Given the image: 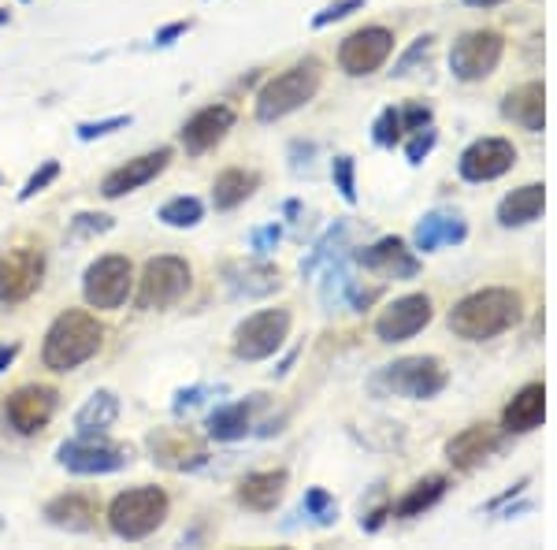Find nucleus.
I'll return each instance as SVG.
<instances>
[{
	"label": "nucleus",
	"mask_w": 557,
	"mask_h": 550,
	"mask_svg": "<svg viewBox=\"0 0 557 550\" xmlns=\"http://www.w3.org/2000/svg\"><path fill=\"white\" fill-rule=\"evenodd\" d=\"M524 316V298L509 287H487L468 294L450 309V331L457 339L468 342H487L498 339L520 324Z\"/></svg>",
	"instance_id": "f257e3e1"
},
{
	"label": "nucleus",
	"mask_w": 557,
	"mask_h": 550,
	"mask_svg": "<svg viewBox=\"0 0 557 550\" xmlns=\"http://www.w3.org/2000/svg\"><path fill=\"white\" fill-rule=\"evenodd\" d=\"M104 346V324L86 309H67L52 320L45 331V346H41V361L52 372H75L101 354Z\"/></svg>",
	"instance_id": "f03ea898"
},
{
	"label": "nucleus",
	"mask_w": 557,
	"mask_h": 550,
	"mask_svg": "<svg viewBox=\"0 0 557 550\" xmlns=\"http://www.w3.org/2000/svg\"><path fill=\"white\" fill-rule=\"evenodd\" d=\"M324 82V64L316 56H305L298 64H290L286 71H279L275 79H268L257 93V119L260 123H275V119L290 116L305 108L316 97Z\"/></svg>",
	"instance_id": "7ed1b4c3"
},
{
	"label": "nucleus",
	"mask_w": 557,
	"mask_h": 550,
	"mask_svg": "<svg viewBox=\"0 0 557 550\" xmlns=\"http://www.w3.org/2000/svg\"><path fill=\"white\" fill-rule=\"evenodd\" d=\"M168 510L171 502L164 487H153V484L130 487V491L112 498V506H108V528L119 539L138 543V539H149L160 524L168 521Z\"/></svg>",
	"instance_id": "20e7f679"
},
{
	"label": "nucleus",
	"mask_w": 557,
	"mask_h": 550,
	"mask_svg": "<svg viewBox=\"0 0 557 550\" xmlns=\"http://www.w3.org/2000/svg\"><path fill=\"white\" fill-rule=\"evenodd\" d=\"M194 287V272L182 257H153L145 264L142 275H138V294H134V305L142 313H153V309H171L179 305Z\"/></svg>",
	"instance_id": "39448f33"
},
{
	"label": "nucleus",
	"mask_w": 557,
	"mask_h": 550,
	"mask_svg": "<svg viewBox=\"0 0 557 550\" xmlns=\"http://www.w3.org/2000/svg\"><path fill=\"white\" fill-rule=\"evenodd\" d=\"M56 461L78 476H101V472L123 469L130 461V450L123 443H112L108 432H78L71 443L56 450Z\"/></svg>",
	"instance_id": "423d86ee"
},
{
	"label": "nucleus",
	"mask_w": 557,
	"mask_h": 550,
	"mask_svg": "<svg viewBox=\"0 0 557 550\" xmlns=\"http://www.w3.org/2000/svg\"><path fill=\"white\" fill-rule=\"evenodd\" d=\"M290 324H294L290 309H260V313H253L234 331V357L238 361H264V357L279 354V346L290 335Z\"/></svg>",
	"instance_id": "0eeeda50"
},
{
	"label": "nucleus",
	"mask_w": 557,
	"mask_h": 550,
	"mask_svg": "<svg viewBox=\"0 0 557 550\" xmlns=\"http://www.w3.org/2000/svg\"><path fill=\"white\" fill-rule=\"evenodd\" d=\"M134 290V268L123 253H108L101 261H93L82 275V294L90 309H119L127 305Z\"/></svg>",
	"instance_id": "6e6552de"
},
{
	"label": "nucleus",
	"mask_w": 557,
	"mask_h": 550,
	"mask_svg": "<svg viewBox=\"0 0 557 550\" xmlns=\"http://www.w3.org/2000/svg\"><path fill=\"white\" fill-rule=\"evenodd\" d=\"M502 56H506V38L498 30H468L450 49V71L461 82H480L494 75Z\"/></svg>",
	"instance_id": "1a4fd4ad"
},
{
	"label": "nucleus",
	"mask_w": 557,
	"mask_h": 550,
	"mask_svg": "<svg viewBox=\"0 0 557 550\" xmlns=\"http://www.w3.org/2000/svg\"><path fill=\"white\" fill-rule=\"evenodd\" d=\"M45 279V249L15 246L0 257V305H19L38 294Z\"/></svg>",
	"instance_id": "9d476101"
},
{
	"label": "nucleus",
	"mask_w": 557,
	"mask_h": 550,
	"mask_svg": "<svg viewBox=\"0 0 557 550\" xmlns=\"http://www.w3.org/2000/svg\"><path fill=\"white\" fill-rule=\"evenodd\" d=\"M56 406H60V394L56 387H45V383H26L19 391H12L4 398V417L19 435H38L49 428V420L56 417Z\"/></svg>",
	"instance_id": "9b49d317"
},
{
	"label": "nucleus",
	"mask_w": 557,
	"mask_h": 550,
	"mask_svg": "<svg viewBox=\"0 0 557 550\" xmlns=\"http://www.w3.org/2000/svg\"><path fill=\"white\" fill-rule=\"evenodd\" d=\"M379 380L402 398H435L450 376H446L439 357H402V361L383 368Z\"/></svg>",
	"instance_id": "f8f14e48"
},
{
	"label": "nucleus",
	"mask_w": 557,
	"mask_h": 550,
	"mask_svg": "<svg viewBox=\"0 0 557 550\" xmlns=\"http://www.w3.org/2000/svg\"><path fill=\"white\" fill-rule=\"evenodd\" d=\"M390 53H394V34L387 27H361L338 45V67L353 79H361L387 64Z\"/></svg>",
	"instance_id": "ddd939ff"
},
{
	"label": "nucleus",
	"mask_w": 557,
	"mask_h": 550,
	"mask_svg": "<svg viewBox=\"0 0 557 550\" xmlns=\"http://www.w3.org/2000/svg\"><path fill=\"white\" fill-rule=\"evenodd\" d=\"M513 164H517V145L509 138H480L461 153L457 171L468 183H491V179H502Z\"/></svg>",
	"instance_id": "4468645a"
},
{
	"label": "nucleus",
	"mask_w": 557,
	"mask_h": 550,
	"mask_svg": "<svg viewBox=\"0 0 557 550\" xmlns=\"http://www.w3.org/2000/svg\"><path fill=\"white\" fill-rule=\"evenodd\" d=\"M431 316H435V305H431L428 294H405V298H394V302L379 313L376 335L383 342H405L428 328Z\"/></svg>",
	"instance_id": "2eb2a0df"
},
{
	"label": "nucleus",
	"mask_w": 557,
	"mask_h": 550,
	"mask_svg": "<svg viewBox=\"0 0 557 550\" xmlns=\"http://www.w3.org/2000/svg\"><path fill=\"white\" fill-rule=\"evenodd\" d=\"M168 164H171L168 145H160L153 153H142V157L119 164L116 171H108L101 183V194L108 197V201H116V197H123V194H134V190H142L145 183H153L156 175H164Z\"/></svg>",
	"instance_id": "dca6fc26"
},
{
	"label": "nucleus",
	"mask_w": 557,
	"mask_h": 550,
	"mask_svg": "<svg viewBox=\"0 0 557 550\" xmlns=\"http://www.w3.org/2000/svg\"><path fill=\"white\" fill-rule=\"evenodd\" d=\"M234 108L231 105H205L197 108L194 116L182 123L179 131V142L186 145V153H194V157H201V153H208V149H216V145L231 134L234 127Z\"/></svg>",
	"instance_id": "f3484780"
},
{
	"label": "nucleus",
	"mask_w": 557,
	"mask_h": 550,
	"mask_svg": "<svg viewBox=\"0 0 557 550\" xmlns=\"http://www.w3.org/2000/svg\"><path fill=\"white\" fill-rule=\"evenodd\" d=\"M149 450H153V461H160V465H168L175 472L201 469L208 461L205 443L194 432H186V428H156L149 435Z\"/></svg>",
	"instance_id": "a211bd4d"
},
{
	"label": "nucleus",
	"mask_w": 557,
	"mask_h": 550,
	"mask_svg": "<svg viewBox=\"0 0 557 550\" xmlns=\"http://www.w3.org/2000/svg\"><path fill=\"white\" fill-rule=\"evenodd\" d=\"M45 521L67 528V532H93L101 521V502L86 491H67V495L45 502Z\"/></svg>",
	"instance_id": "6ab92c4d"
},
{
	"label": "nucleus",
	"mask_w": 557,
	"mask_h": 550,
	"mask_svg": "<svg viewBox=\"0 0 557 550\" xmlns=\"http://www.w3.org/2000/svg\"><path fill=\"white\" fill-rule=\"evenodd\" d=\"M494 450H498V428L483 420V424H472L446 443V458L454 469H476L483 458H491Z\"/></svg>",
	"instance_id": "aec40b11"
},
{
	"label": "nucleus",
	"mask_w": 557,
	"mask_h": 550,
	"mask_svg": "<svg viewBox=\"0 0 557 550\" xmlns=\"http://www.w3.org/2000/svg\"><path fill=\"white\" fill-rule=\"evenodd\" d=\"M286 469H264V472H249L246 480L238 484V502L253 513H272L286 495Z\"/></svg>",
	"instance_id": "412c9836"
},
{
	"label": "nucleus",
	"mask_w": 557,
	"mask_h": 550,
	"mask_svg": "<svg viewBox=\"0 0 557 550\" xmlns=\"http://www.w3.org/2000/svg\"><path fill=\"white\" fill-rule=\"evenodd\" d=\"M502 116L509 123H517L524 131L539 134L546 123V90L543 82H524L517 86L513 93H506V101H502Z\"/></svg>",
	"instance_id": "4be33fe9"
},
{
	"label": "nucleus",
	"mask_w": 557,
	"mask_h": 550,
	"mask_svg": "<svg viewBox=\"0 0 557 550\" xmlns=\"http://www.w3.org/2000/svg\"><path fill=\"white\" fill-rule=\"evenodd\" d=\"M357 261L372 272L394 275V279H409V275L420 272V261L413 257V249H405L402 238H379L372 249L357 253Z\"/></svg>",
	"instance_id": "5701e85b"
},
{
	"label": "nucleus",
	"mask_w": 557,
	"mask_h": 550,
	"mask_svg": "<svg viewBox=\"0 0 557 550\" xmlns=\"http://www.w3.org/2000/svg\"><path fill=\"white\" fill-rule=\"evenodd\" d=\"M546 417V387L543 383H528V387H520L517 394H513V402L506 406V413H502V428L506 432H535L539 424H543Z\"/></svg>",
	"instance_id": "b1692460"
},
{
	"label": "nucleus",
	"mask_w": 557,
	"mask_h": 550,
	"mask_svg": "<svg viewBox=\"0 0 557 550\" xmlns=\"http://www.w3.org/2000/svg\"><path fill=\"white\" fill-rule=\"evenodd\" d=\"M257 186H260L257 171L227 168V171H220L216 183H212V205L220 212H231V209H238V205H246Z\"/></svg>",
	"instance_id": "393cba45"
},
{
	"label": "nucleus",
	"mask_w": 557,
	"mask_h": 550,
	"mask_svg": "<svg viewBox=\"0 0 557 550\" xmlns=\"http://www.w3.org/2000/svg\"><path fill=\"white\" fill-rule=\"evenodd\" d=\"M543 205H546V186L528 183V186H520V190H513L509 197H502L498 220L506 223V227H524V223H532L543 216Z\"/></svg>",
	"instance_id": "a878e982"
},
{
	"label": "nucleus",
	"mask_w": 557,
	"mask_h": 550,
	"mask_svg": "<svg viewBox=\"0 0 557 550\" xmlns=\"http://www.w3.org/2000/svg\"><path fill=\"white\" fill-rule=\"evenodd\" d=\"M249 417H253V402H231V406H220L212 417H208V435H212L216 443L246 439Z\"/></svg>",
	"instance_id": "bb28decb"
},
{
	"label": "nucleus",
	"mask_w": 557,
	"mask_h": 550,
	"mask_svg": "<svg viewBox=\"0 0 557 550\" xmlns=\"http://www.w3.org/2000/svg\"><path fill=\"white\" fill-rule=\"evenodd\" d=\"M465 238V223L457 220V216H442V212H431L424 220L416 223V249H439L442 242H461Z\"/></svg>",
	"instance_id": "cd10ccee"
},
{
	"label": "nucleus",
	"mask_w": 557,
	"mask_h": 550,
	"mask_svg": "<svg viewBox=\"0 0 557 550\" xmlns=\"http://www.w3.org/2000/svg\"><path fill=\"white\" fill-rule=\"evenodd\" d=\"M119 420V398L112 391H97L75 413V432H108Z\"/></svg>",
	"instance_id": "c85d7f7f"
},
{
	"label": "nucleus",
	"mask_w": 557,
	"mask_h": 550,
	"mask_svg": "<svg viewBox=\"0 0 557 550\" xmlns=\"http://www.w3.org/2000/svg\"><path fill=\"white\" fill-rule=\"evenodd\" d=\"M446 487H450L446 476H428V480H420V484H413L405 491V498L394 506V513H398V517H416V513L431 510V506L446 495Z\"/></svg>",
	"instance_id": "c756f323"
},
{
	"label": "nucleus",
	"mask_w": 557,
	"mask_h": 550,
	"mask_svg": "<svg viewBox=\"0 0 557 550\" xmlns=\"http://www.w3.org/2000/svg\"><path fill=\"white\" fill-rule=\"evenodd\" d=\"M201 216H205V205H201V197H171L168 205L160 209V220L168 223V227H194V223H201Z\"/></svg>",
	"instance_id": "7c9ffc66"
},
{
	"label": "nucleus",
	"mask_w": 557,
	"mask_h": 550,
	"mask_svg": "<svg viewBox=\"0 0 557 550\" xmlns=\"http://www.w3.org/2000/svg\"><path fill=\"white\" fill-rule=\"evenodd\" d=\"M56 179H60V160H45V164H41V168L34 171L30 179H26L23 190H19V201H30V197H38L41 190H45V186H52Z\"/></svg>",
	"instance_id": "2f4dec72"
},
{
	"label": "nucleus",
	"mask_w": 557,
	"mask_h": 550,
	"mask_svg": "<svg viewBox=\"0 0 557 550\" xmlns=\"http://www.w3.org/2000/svg\"><path fill=\"white\" fill-rule=\"evenodd\" d=\"M376 142L379 145L402 142V112H398V108H387V112L376 119Z\"/></svg>",
	"instance_id": "473e14b6"
},
{
	"label": "nucleus",
	"mask_w": 557,
	"mask_h": 550,
	"mask_svg": "<svg viewBox=\"0 0 557 550\" xmlns=\"http://www.w3.org/2000/svg\"><path fill=\"white\" fill-rule=\"evenodd\" d=\"M130 127V116H112V119H101V123H78V142H93V138H104V134L112 131H123Z\"/></svg>",
	"instance_id": "72a5a7b5"
},
{
	"label": "nucleus",
	"mask_w": 557,
	"mask_h": 550,
	"mask_svg": "<svg viewBox=\"0 0 557 550\" xmlns=\"http://www.w3.org/2000/svg\"><path fill=\"white\" fill-rule=\"evenodd\" d=\"M331 175H335V186L342 190V197L346 201H357V183H353V157H335V164H331Z\"/></svg>",
	"instance_id": "f704fd0d"
},
{
	"label": "nucleus",
	"mask_w": 557,
	"mask_h": 550,
	"mask_svg": "<svg viewBox=\"0 0 557 550\" xmlns=\"http://www.w3.org/2000/svg\"><path fill=\"white\" fill-rule=\"evenodd\" d=\"M357 8H364V0H338V4L324 8V12L312 19V27L320 30V27H327V23H335V19H346V15L357 12Z\"/></svg>",
	"instance_id": "c9c22d12"
},
{
	"label": "nucleus",
	"mask_w": 557,
	"mask_h": 550,
	"mask_svg": "<svg viewBox=\"0 0 557 550\" xmlns=\"http://www.w3.org/2000/svg\"><path fill=\"white\" fill-rule=\"evenodd\" d=\"M431 145H435V131H424V127H420V131H413V142L405 145V157L413 160V164H420V160L428 157L431 153Z\"/></svg>",
	"instance_id": "e433bc0d"
},
{
	"label": "nucleus",
	"mask_w": 557,
	"mask_h": 550,
	"mask_svg": "<svg viewBox=\"0 0 557 550\" xmlns=\"http://www.w3.org/2000/svg\"><path fill=\"white\" fill-rule=\"evenodd\" d=\"M431 49H435V38H420V41L413 45V49H409V53H405L402 60H398V67H394V75H409V67H413L416 60H428Z\"/></svg>",
	"instance_id": "4c0bfd02"
},
{
	"label": "nucleus",
	"mask_w": 557,
	"mask_h": 550,
	"mask_svg": "<svg viewBox=\"0 0 557 550\" xmlns=\"http://www.w3.org/2000/svg\"><path fill=\"white\" fill-rule=\"evenodd\" d=\"M428 123H431V108L420 105V101L402 112V134H413V131H420V127H428Z\"/></svg>",
	"instance_id": "58836bf2"
},
{
	"label": "nucleus",
	"mask_w": 557,
	"mask_h": 550,
	"mask_svg": "<svg viewBox=\"0 0 557 550\" xmlns=\"http://www.w3.org/2000/svg\"><path fill=\"white\" fill-rule=\"evenodd\" d=\"M71 231H75V235H86V231H112V216H101V212H97V216H93V212H82Z\"/></svg>",
	"instance_id": "ea45409f"
},
{
	"label": "nucleus",
	"mask_w": 557,
	"mask_h": 550,
	"mask_svg": "<svg viewBox=\"0 0 557 550\" xmlns=\"http://www.w3.org/2000/svg\"><path fill=\"white\" fill-rule=\"evenodd\" d=\"M305 510H309V513H324L320 521H331L335 502H331V495H327V491H320V487H316V491H309V498H305Z\"/></svg>",
	"instance_id": "a19ab883"
},
{
	"label": "nucleus",
	"mask_w": 557,
	"mask_h": 550,
	"mask_svg": "<svg viewBox=\"0 0 557 550\" xmlns=\"http://www.w3.org/2000/svg\"><path fill=\"white\" fill-rule=\"evenodd\" d=\"M186 30H190V19H179V23H168V27L156 30V38H153V41L160 45V49H164V45H171L175 38H182Z\"/></svg>",
	"instance_id": "79ce46f5"
},
{
	"label": "nucleus",
	"mask_w": 557,
	"mask_h": 550,
	"mask_svg": "<svg viewBox=\"0 0 557 550\" xmlns=\"http://www.w3.org/2000/svg\"><path fill=\"white\" fill-rule=\"evenodd\" d=\"M275 242H279V227H264V231L253 235V249H257V253H268Z\"/></svg>",
	"instance_id": "37998d69"
},
{
	"label": "nucleus",
	"mask_w": 557,
	"mask_h": 550,
	"mask_svg": "<svg viewBox=\"0 0 557 550\" xmlns=\"http://www.w3.org/2000/svg\"><path fill=\"white\" fill-rule=\"evenodd\" d=\"M15 354H19V342H12V346H0V372L12 365Z\"/></svg>",
	"instance_id": "c03bdc74"
},
{
	"label": "nucleus",
	"mask_w": 557,
	"mask_h": 550,
	"mask_svg": "<svg viewBox=\"0 0 557 550\" xmlns=\"http://www.w3.org/2000/svg\"><path fill=\"white\" fill-rule=\"evenodd\" d=\"M472 8H494V4H506V0H468Z\"/></svg>",
	"instance_id": "a18cd8bd"
},
{
	"label": "nucleus",
	"mask_w": 557,
	"mask_h": 550,
	"mask_svg": "<svg viewBox=\"0 0 557 550\" xmlns=\"http://www.w3.org/2000/svg\"><path fill=\"white\" fill-rule=\"evenodd\" d=\"M4 23H8V8H0V27H4Z\"/></svg>",
	"instance_id": "49530a36"
},
{
	"label": "nucleus",
	"mask_w": 557,
	"mask_h": 550,
	"mask_svg": "<svg viewBox=\"0 0 557 550\" xmlns=\"http://www.w3.org/2000/svg\"><path fill=\"white\" fill-rule=\"evenodd\" d=\"M23 4H26V0H23Z\"/></svg>",
	"instance_id": "de8ad7c7"
}]
</instances>
